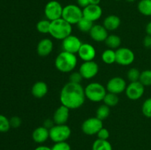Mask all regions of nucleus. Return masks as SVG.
<instances>
[{
    "label": "nucleus",
    "instance_id": "obj_31",
    "mask_svg": "<svg viewBox=\"0 0 151 150\" xmlns=\"http://www.w3.org/2000/svg\"><path fill=\"white\" fill-rule=\"evenodd\" d=\"M140 74H141V72L138 69L131 68L128 70V73H127V77H128V79L130 81V82H137V81H139Z\"/></svg>",
    "mask_w": 151,
    "mask_h": 150
},
{
    "label": "nucleus",
    "instance_id": "obj_23",
    "mask_svg": "<svg viewBox=\"0 0 151 150\" xmlns=\"http://www.w3.org/2000/svg\"><path fill=\"white\" fill-rule=\"evenodd\" d=\"M102 60L104 63L108 65L113 64L116 63V51L111 49L104 50L101 54Z\"/></svg>",
    "mask_w": 151,
    "mask_h": 150
},
{
    "label": "nucleus",
    "instance_id": "obj_13",
    "mask_svg": "<svg viewBox=\"0 0 151 150\" xmlns=\"http://www.w3.org/2000/svg\"><path fill=\"white\" fill-rule=\"evenodd\" d=\"M126 87V82L123 78L120 76H114L108 81L106 88L107 92L113 93L119 95L125 91Z\"/></svg>",
    "mask_w": 151,
    "mask_h": 150
},
{
    "label": "nucleus",
    "instance_id": "obj_15",
    "mask_svg": "<svg viewBox=\"0 0 151 150\" xmlns=\"http://www.w3.org/2000/svg\"><path fill=\"white\" fill-rule=\"evenodd\" d=\"M78 54V57L83 60V62L92 61L95 58L97 52L94 46L88 43H84L81 45Z\"/></svg>",
    "mask_w": 151,
    "mask_h": 150
},
{
    "label": "nucleus",
    "instance_id": "obj_14",
    "mask_svg": "<svg viewBox=\"0 0 151 150\" xmlns=\"http://www.w3.org/2000/svg\"><path fill=\"white\" fill-rule=\"evenodd\" d=\"M103 15V10L99 4H88L87 7L83 9V16L84 18L91 21H96L101 18Z\"/></svg>",
    "mask_w": 151,
    "mask_h": 150
},
{
    "label": "nucleus",
    "instance_id": "obj_44",
    "mask_svg": "<svg viewBox=\"0 0 151 150\" xmlns=\"http://www.w3.org/2000/svg\"><path fill=\"white\" fill-rule=\"evenodd\" d=\"M126 1H128V2H134V1H135L136 0H125Z\"/></svg>",
    "mask_w": 151,
    "mask_h": 150
},
{
    "label": "nucleus",
    "instance_id": "obj_3",
    "mask_svg": "<svg viewBox=\"0 0 151 150\" xmlns=\"http://www.w3.org/2000/svg\"><path fill=\"white\" fill-rule=\"evenodd\" d=\"M72 24L60 18L51 21L49 34L55 39L63 41L66 37L72 35Z\"/></svg>",
    "mask_w": 151,
    "mask_h": 150
},
{
    "label": "nucleus",
    "instance_id": "obj_38",
    "mask_svg": "<svg viewBox=\"0 0 151 150\" xmlns=\"http://www.w3.org/2000/svg\"><path fill=\"white\" fill-rule=\"evenodd\" d=\"M143 45L147 49L151 48V36L147 35L143 39Z\"/></svg>",
    "mask_w": 151,
    "mask_h": 150
},
{
    "label": "nucleus",
    "instance_id": "obj_4",
    "mask_svg": "<svg viewBox=\"0 0 151 150\" xmlns=\"http://www.w3.org/2000/svg\"><path fill=\"white\" fill-rule=\"evenodd\" d=\"M86 98L93 102H100L103 101L105 96L107 94L106 88L99 82H91L85 88Z\"/></svg>",
    "mask_w": 151,
    "mask_h": 150
},
{
    "label": "nucleus",
    "instance_id": "obj_37",
    "mask_svg": "<svg viewBox=\"0 0 151 150\" xmlns=\"http://www.w3.org/2000/svg\"><path fill=\"white\" fill-rule=\"evenodd\" d=\"M10 126L13 128H19L22 124V119L19 116H13L10 119Z\"/></svg>",
    "mask_w": 151,
    "mask_h": 150
},
{
    "label": "nucleus",
    "instance_id": "obj_12",
    "mask_svg": "<svg viewBox=\"0 0 151 150\" xmlns=\"http://www.w3.org/2000/svg\"><path fill=\"white\" fill-rule=\"evenodd\" d=\"M82 44L83 43L78 37L70 35L62 41L63 51L76 54H78Z\"/></svg>",
    "mask_w": 151,
    "mask_h": 150
},
{
    "label": "nucleus",
    "instance_id": "obj_27",
    "mask_svg": "<svg viewBox=\"0 0 151 150\" xmlns=\"http://www.w3.org/2000/svg\"><path fill=\"white\" fill-rule=\"evenodd\" d=\"M110 107L107 106L106 104H103L97 107V111H96V117L98 118L100 120L103 121L110 116Z\"/></svg>",
    "mask_w": 151,
    "mask_h": 150
},
{
    "label": "nucleus",
    "instance_id": "obj_2",
    "mask_svg": "<svg viewBox=\"0 0 151 150\" xmlns=\"http://www.w3.org/2000/svg\"><path fill=\"white\" fill-rule=\"evenodd\" d=\"M78 58L75 54L63 51L59 53L55 60L56 69L63 73H70L75 69Z\"/></svg>",
    "mask_w": 151,
    "mask_h": 150
},
{
    "label": "nucleus",
    "instance_id": "obj_16",
    "mask_svg": "<svg viewBox=\"0 0 151 150\" xmlns=\"http://www.w3.org/2000/svg\"><path fill=\"white\" fill-rule=\"evenodd\" d=\"M70 109L64 105H60L55 111L52 120L55 124H66L69 118Z\"/></svg>",
    "mask_w": 151,
    "mask_h": 150
},
{
    "label": "nucleus",
    "instance_id": "obj_17",
    "mask_svg": "<svg viewBox=\"0 0 151 150\" xmlns=\"http://www.w3.org/2000/svg\"><path fill=\"white\" fill-rule=\"evenodd\" d=\"M88 33L91 39L96 42H104L109 35L108 30L105 26L100 24H94Z\"/></svg>",
    "mask_w": 151,
    "mask_h": 150
},
{
    "label": "nucleus",
    "instance_id": "obj_42",
    "mask_svg": "<svg viewBox=\"0 0 151 150\" xmlns=\"http://www.w3.org/2000/svg\"><path fill=\"white\" fill-rule=\"evenodd\" d=\"M34 150H52V148L51 147L47 146L41 145L39 146L36 147Z\"/></svg>",
    "mask_w": 151,
    "mask_h": 150
},
{
    "label": "nucleus",
    "instance_id": "obj_10",
    "mask_svg": "<svg viewBox=\"0 0 151 150\" xmlns=\"http://www.w3.org/2000/svg\"><path fill=\"white\" fill-rule=\"evenodd\" d=\"M125 91L126 96L129 99L136 101L141 99L144 95L145 86L139 81L130 82L128 85H127Z\"/></svg>",
    "mask_w": 151,
    "mask_h": 150
},
{
    "label": "nucleus",
    "instance_id": "obj_28",
    "mask_svg": "<svg viewBox=\"0 0 151 150\" xmlns=\"http://www.w3.org/2000/svg\"><path fill=\"white\" fill-rule=\"evenodd\" d=\"M119 96L117 94H113V93L107 92L103 99V102L109 107H115L119 103Z\"/></svg>",
    "mask_w": 151,
    "mask_h": 150
},
{
    "label": "nucleus",
    "instance_id": "obj_40",
    "mask_svg": "<svg viewBox=\"0 0 151 150\" xmlns=\"http://www.w3.org/2000/svg\"><path fill=\"white\" fill-rule=\"evenodd\" d=\"M77 1H78V5L82 9L85 8L88 4H90L88 0H77Z\"/></svg>",
    "mask_w": 151,
    "mask_h": 150
},
{
    "label": "nucleus",
    "instance_id": "obj_36",
    "mask_svg": "<svg viewBox=\"0 0 151 150\" xmlns=\"http://www.w3.org/2000/svg\"><path fill=\"white\" fill-rule=\"evenodd\" d=\"M97 138L101 140H108L110 137V132L106 128L103 127L97 134Z\"/></svg>",
    "mask_w": 151,
    "mask_h": 150
},
{
    "label": "nucleus",
    "instance_id": "obj_5",
    "mask_svg": "<svg viewBox=\"0 0 151 150\" xmlns=\"http://www.w3.org/2000/svg\"><path fill=\"white\" fill-rule=\"evenodd\" d=\"M83 17V9L77 4H70L63 7L62 19L70 24H77Z\"/></svg>",
    "mask_w": 151,
    "mask_h": 150
},
{
    "label": "nucleus",
    "instance_id": "obj_8",
    "mask_svg": "<svg viewBox=\"0 0 151 150\" xmlns=\"http://www.w3.org/2000/svg\"><path fill=\"white\" fill-rule=\"evenodd\" d=\"M103 127V121L97 117H91L86 119L81 125L83 132L87 135H97Z\"/></svg>",
    "mask_w": 151,
    "mask_h": 150
},
{
    "label": "nucleus",
    "instance_id": "obj_7",
    "mask_svg": "<svg viewBox=\"0 0 151 150\" xmlns=\"http://www.w3.org/2000/svg\"><path fill=\"white\" fill-rule=\"evenodd\" d=\"M63 7L59 1L52 0L47 3L44 7V15L50 21L62 18Z\"/></svg>",
    "mask_w": 151,
    "mask_h": 150
},
{
    "label": "nucleus",
    "instance_id": "obj_35",
    "mask_svg": "<svg viewBox=\"0 0 151 150\" xmlns=\"http://www.w3.org/2000/svg\"><path fill=\"white\" fill-rule=\"evenodd\" d=\"M83 79L82 76V75L81 74V73L78 71H74L69 75V82H74V83H78L81 84V81Z\"/></svg>",
    "mask_w": 151,
    "mask_h": 150
},
{
    "label": "nucleus",
    "instance_id": "obj_20",
    "mask_svg": "<svg viewBox=\"0 0 151 150\" xmlns=\"http://www.w3.org/2000/svg\"><path fill=\"white\" fill-rule=\"evenodd\" d=\"M31 93H32V95L35 98H43L48 93V85L44 81H38L32 85Z\"/></svg>",
    "mask_w": 151,
    "mask_h": 150
},
{
    "label": "nucleus",
    "instance_id": "obj_11",
    "mask_svg": "<svg viewBox=\"0 0 151 150\" xmlns=\"http://www.w3.org/2000/svg\"><path fill=\"white\" fill-rule=\"evenodd\" d=\"M79 72L83 79H91L95 77L98 74L99 66L94 60L83 62L80 66Z\"/></svg>",
    "mask_w": 151,
    "mask_h": 150
},
{
    "label": "nucleus",
    "instance_id": "obj_26",
    "mask_svg": "<svg viewBox=\"0 0 151 150\" xmlns=\"http://www.w3.org/2000/svg\"><path fill=\"white\" fill-rule=\"evenodd\" d=\"M77 26H78V29L83 32H89L92 26H94V22L88 20V19H86V18L83 17L81 20L78 21L77 24Z\"/></svg>",
    "mask_w": 151,
    "mask_h": 150
},
{
    "label": "nucleus",
    "instance_id": "obj_18",
    "mask_svg": "<svg viewBox=\"0 0 151 150\" xmlns=\"http://www.w3.org/2000/svg\"><path fill=\"white\" fill-rule=\"evenodd\" d=\"M32 138L37 144H44L50 138V129L44 126H38L32 132Z\"/></svg>",
    "mask_w": 151,
    "mask_h": 150
},
{
    "label": "nucleus",
    "instance_id": "obj_41",
    "mask_svg": "<svg viewBox=\"0 0 151 150\" xmlns=\"http://www.w3.org/2000/svg\"><path fill=\"white\" fill-rule=\"evenodd\" d=\"M145 31H146V33H147V35H150L151 36V21H149L148 23H147V24L146 25Z\"/></svg>",
    "mask_w": 151,
    "mask_h": 150
},
{
    "label": "nucleus",
    "instance_id": "obj_33",
    "mask_svg": "<svg viewBox=\"0 0 151 150\" xmlns=\"http://www.w3.org/2000/svg\"><path fill=\"white\" fill-rule=\"evenodd\" d=\"M142 112L145 117L151 118V98H148L143 102L142 106Z\"/></svg>",
    "mask_w": 151,
    "mask_h": 150
},
{
    "label": "nucleus",
    "instance_id": "obj_45",
    "mask_svg": "<svg viewBox=\"0 0 151 150\" xmlns=\"http://www.w3.org/2000/svg\"><path fill=\"white\" fill-rule=\"evenodd\" d=\"M115 1H121V0H115Z\"/></svg>",
    "mask_w": 151,
    "mask_h": 150
},
{
    "label": "nucleus",
    "instance_id": "obj_29",
    "mask_svg": "<svg viewBox=\"0 0 151 150\" xmlns=\"http://www.w3.org/2000/svg\"><path fill=\"white\" fill-rule=\"evenodd\" d=\"M50 24L51 21L48 19H43V20L39 21L36 24V29L38 32L42 34L50 33Z\"/></svg>",
    "mask_w": 151,
    "mask_h": 150
},
{
    "label": "nucleus",
    "instance_id": "obj_1",
    "mask_svg": "<svg viewBox=\"0 0 151 150\" xmlns=\"http://www.w3.org/2000/svg\"><path fill=\"white\" fill-rule=\"evenodd\" d=\"M85 100V91L81 84L69 82L63 85L60 91V103L70 110L81 107L84 104Z\"/></svg>",
    "mask_w": 151,
    "mask_h": 150
},
{
    "label": "nucleus",
    "instance_id": "obj_21",
    "mask_svg": "<svg viewBox=\"0 0 151 150\" xmlns=\"http://www.w3.org/2000/svg\"><path fill=\"white\" fill-rule=\"evenodd\" d=\"M121 20L119 16L116 15H109L105 18L103 21V26L108 31H114L119 27Z\"/></svg>",
    "mask_w": 151,
    "mask_h": 150
},
{
    "label": "nucleus",
    "instance_id": "obj_43",
    "mask_svg": "<svg viewBox=\"0 0 151 150\" xmlns=\"http://www.w3.org/2000/svg\"><path fill=\"white\" fill-rule=\"evenodd\" d=\"M100 1L101 0H88L91 4H99L100 3Z\"/></svg>",
    "mask_w": 151,
    "mask_h": 150
},
{
    "label": "nucleus",
    "instance_id": "obj_25",
    "mask_svg": "<svg viewBox=\"0 0 151 150\" xmlns=\"http://www.w3.org/2000/svg\"><path fill=\"white\" fill-rule=\"evenodd\" d=\"M137 8L143 16H151V0H140Z\"/></svg>",
    "mask_w": 151,
    "mask_h": 150
},
{
    "label": "nucleus",
    "instance_id": "obj_34",
    "mask_svg": "<svg viewBox=\"0 0 151 150\" xmlns=\"http://www.w3.org/2000/svg\"><path fill=\"white\" fill-rule=\"evenodd\" d=\"M51 148L52 150H72L70 145L66 141L55 143Z\"/></svg>",
    "mask_w": 151,
    "mask_h": 150
},
{
    "label": "nucleus",
    "instance_id": "obj_9",
    "mask_svg": "<svg viewBox=\"0 0 151 150\" xmlns=\"http://www.w3.org/2000/svg\"><path fill=\"white\" fill-rule=\"evenodd\" d=\"M115 51H116V63L120 66H130L135 60V54L129 48L119 47Z\"/></svg>",
    "mask_w": 151,
    "mask_h": 150
},
{
    "label": "nucleus",
    "instance_id": "obj_39",
    "mask_svg": "<svg viewBox=\"0 0 151 150\" xmlns=\"http://www.w3.org/2000/svg\"><path fill=\"white\" fill-rule=\"evenodd\" d=\"M54 125H55V123H54V121H53L52 119H47V120L44 121V125H43V126H45L46 128H47V129H50V128L52 127Z\"/></svg>",
    "mask_w": 151,
    "mask_h": 150
},
{
    "label": "nucleus",
    "instance_id": "obj_19",
    "mask_svg": "<svg viewBox=\"0 0 151 150\" xmlns=\"http://www.w3.org/2000/svg\"><path fill=\"white\" fill-rule=\"evenodd\" d=\"M53 49V42L50 38H43L37 45V53L40 57H47Z\"/></svg>",
    "mask_w": 151,
    "mask_h": 150
},
{
    "label": "nucleus",
    "instance_id": "obj_46",
    "mask_svg": "<svg viewBox=\"0 0 151 150\" xmlns=\"http://www.w3.org/2000/svg\"><path fill=\"white\" fill-rule=\"evenodd\" d=\"M150 98H151V97H150Z\"/></svg>",
    "mask_w": 151,
    "mask_h": 150
},
{
    "label": "nucleus",
    "instance_id": "obj_32",
    "mask_svg": "<svg viewBox=\"0 0 151 150\" xmlns=\"http://www.w3.org/2000/svg\"><path fill=\"white\" fill-rule=\"evenodd\" d=\"M10 128V119L4 115L0 114V132H7Z\"/></svg>",
    "mask_w": 151,
    "mask_h": 150
},
{
    "label": "nucleus",
    "instance_id": "obj_24",
    "mask_svg": "<svg viewBox=\"0 0 151 150\" xmlns=\"http://www.w3.org/2000/svg\"><path fill=\"white\" fill-rule=\"evenodd\" d=\"M92 150H113L112 145L108 140H101L97 138L94 141L91 147Z\"/></svg>",
    "mask_w": 151,
    "mask_h": 150
},
{
    "label": "nucleus",
    "instance_id": "obj_30",
    "mask_svg": "<svg viewBox=\"0 0 151 150\" xmlns=\"http://www.w3.org/2000/svg\"><path fill=\"white\" fill-rule=\"evenodd\" d=\"M139 82L145 86H150L151 85V70L147 69L141 72L139 78Z\"/></svg>",
    "mask_w": 151,
    "mask_h": 150
},
{
    "label": "nucleus",
    "instance_id": "obj_22",
    "mask_svg": "<svg viewBox=\"0 0 151 150\" xmlns=\"http://www.w3.org/2000/svg\"><path fill=\"white\" fill-rule=\"evenodd\" d=\"M104 42L108 48L114 50L117 49L120 47L121 44H122V40H121L120 37L118 36V35L111 34V35H108L107 38Z\"/></svg>",
    "mask_w": 151,
    "mask_h": 150
},
{
    "label": "nucleus",
    "instance_id": "obj_6",
    "mask_svg": "<svg viewBox=\"0 0 151 150\" xmlns=\"http://www.w3.org/2000/svg\"><path fill=\"white\" fill-rule=\"evenodd\" d=\"M70 127L67 124H55L50 129V138L54 143L66 141L71 136Z\"/></svg>",
    "mask_w": 151,
    "mask_h": 150
}]
</instances>
